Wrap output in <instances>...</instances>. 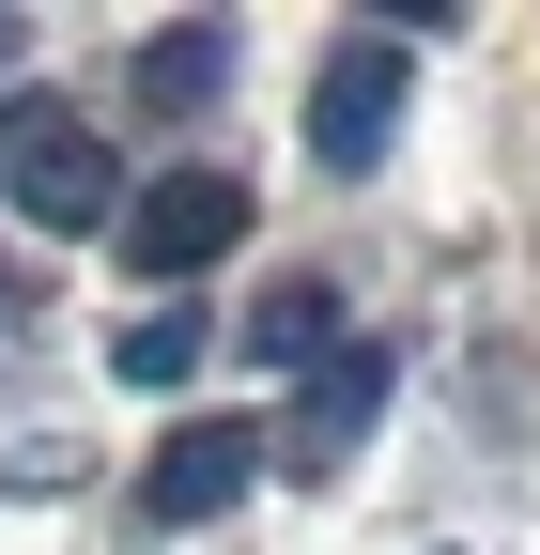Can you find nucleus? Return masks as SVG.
Returning a JSON list of instances; mask_svg holds the SVG:
<instances>
[{
	"instance_id": "nucleus-8",
	"label": "nucleus",
	"mask_w": 540,
	"mask_h": 555,
	"mask_svg": "<svg viewBox=\"0 0 540 555\" xmlns=\"http://www.w3.org/2000/svg\"><path fill=\"white\" fill-rule=\"evenodd\" d=\"M247 339H262V356H309V339H340V309H324V294H279Z\"/></svg>"
},
{
	"instance_id": "nucleus-3",
	"label": "nucleus",
	"mask_w": 540,
	"mask_h": 555,
	"mask_svg": "<svg viewBox=\"0 0 540 555\" xmlns=\"http://www.w3.org/2000/svg\"><path fill=\"white\" fill-rule=\"evenodd\" d=\"M232 247H247V185L201 170V155L124 201V262H140V278H201V262H232Z\"/></svg>"
},
{
	"instance_id": "nucleus-10",
	"label": "nucleus",
	"mask_w": 540,
	"mask_h": 555,
	"mask_svg": "<svg viewBox=\"0 0 540 555\" xmlns=\"http://www.w3.org/2000/svg\"><path fill=\"white\" fill-rule=\"evenodd\" d=\"M0 309H16V278H0Z\"/></svg>"
},
{
	"instance_id": "nucleus-5",
	"label": "nucleus",
	"mask_w": 540,
	"mask_h": 555,
	"mask_svg": "<svg viewBox=\"0 0 540 555\" xmlns=\"http://www.w3.org/2000/svg\"><path fill=\"white\" fill-rule=\"evenodd\" d=\"M386 386H401V356L386 339H340L309 386H294V416H279V448H294V478H340L356 448H371V416H386Z\"/></svg>"
},
{
	"instance_id": "nucleus-6",
	"label": "nucleus",
	"mask_w": 540,
	"mask_h": 555,
	"mask_svg": "<svg viewBox=\"0 0 540 555\" xmlns=\"http://www.w3.org/2000/svg\"><path fill=\"white\" fill-rule=\"evenodd\" d=\"M232 93V16H170L140 47V108H217Z\"/></svg>"
},
{
	"instance_id": "nucleus-1",
	"label": "nucleus",
	"mask_w": 540,
	"mask_h": 555,
	"mask_svg": "<svg viewBox=\"0 0 540 555\" xmlns=\"http://www.w3.org/2000/svg\"><path fill=\"white\" fill-rule=\"evenodd\" d=\"M0 201L47 232H108L124 217V155L62 108V93H0Z\"/></svg>"
},
{
	"instance_id": "nucleus-2",
	"label": "nucleus",
	"mask_w": 540,
	"mask_h": 555,
	"mask_svg": "<svg viewBox=\"0 0 540 555\" xmlns=\"http://www.w3.org/2000/svg\"><path fill=\"white\" fill-rule=\"evenodd\" d=\"M401 93H417V62H401L386 31H356V47H324V78H309V155L324 170H386V139H401Z\"/></svg>"
},
{
	"instance_id": "nucleus-4",
	"label": "nucleus",
	"mask_w": 540,
	"mask_h": 555,
	"mask_svg": "<svg viewBox=\"0 0 540 555\" xmlns=\"http://www.w3.org/2000/svg\"><path fill=\"white\" fill-rule=\"evenodd\" d=\"M247 478H262V433H247V416H185V433L140 463V525H155V540H185V525L247 509Z\"/></svg>"
},
{
	"instance_id": "nucleus-7",
	"label": "nucleus",
	"mask_w": 540,
	"mask_h": 555,
	"mask_svg": "<svg viewBox=\"0 0 540 555\" xmlns=\"http://www.w3.org/2000/svg\"><path fill=\"white\" fill-rule=\"evenodd\" d=\"M201 371V309H140L124 324V386H185Z\"/></svg>"
},
{
	"instance_id": "nucleus-9",
	"label": "nucleus",
	"mask_w": 540,
	"mask_h": 555,
	"mask_svg": "<svg viewBox=\"0 0 540 555\" xmlns=\"http://www.w3.org/2000/svg\"><path fill=\"white\" fill-rule=\"evenodd\" d=\"M16 62H31V16H16V0H0V78H16Z\"/></svg>"
}]
</instances>
